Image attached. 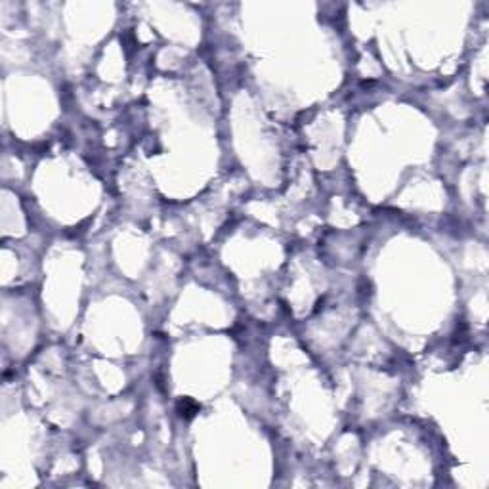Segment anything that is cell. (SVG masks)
<instances>
[{
	"mask_svg": "<svg viewBox=\"0 0 489 489\" xmlns=\"http://www.w3.org/2000/svg\"><path fill=\"white\" fill-rule=\"evenodd\" d=\"M178 413L182 415L183 419H191V417H195L199 413V405L191 402V400H182L178 403Z\"/></svg>",
	"mask_w": 489,
	"mask_h": 489,
	"instance_id": "cell-1",
	"label": "cell"
}]
</instances>
